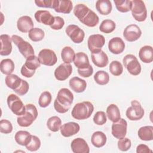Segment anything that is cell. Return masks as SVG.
<instances>
[{
    "mask_svg": "<svg viewBox=\"0 0 153 153\" xmlns=\"http://www.w3.org/2000/svg\"><path fill=\"white\" fill-rule=\"evenodd\" d=\"M127 123L126 120L120 118L118 121L113 123L111 127V133L114 137L118 139L124 137L127 134Z\"/></svg>",
    "mask_w": 153,
    "mask_h": 153,
    "instance_id": "obj_14",
    "label": "cell"
},
{
    "mask_svg": "<svg viewBox=\"0 0 153 153\" xmlns=\"http://www.w3.org/2000/svg\"><path fill=\"white\" fill-rule=\"evenodd\" d=\"M131 14L139 22H143L147 17V10L144 2L142 0L131 1Z\"/></svg>",
    "mask_w": 153,
    "mask_h": 153,
    "instance_id": "obj_7",
    "label": "cell"
},
{
    "mask_svg": "<svg viewBox=\"0 0 153 153\" xmlns=\"http://www.w3.org/2000/svg\"><path fill=\"white\" fill-rule=\"evenodd\" d=\"M73 100L72 93L66 88H62L58 91L56 99L54 102V109L59 113H66L69 109Z\"/></svg>",
    "mask_w": 153,
    "mask_h": 153,
    "instance_id": "obj_2",
    "label": "cell"
},
{
    "mask_svg": "<svg viewBox=\"0 0 153 153\" xmlns=\"http://www.w3.org/2000/svg\"><path fill=\"white\" fill-rule=\"evenodd\" d=\"M65 25V21L63 18L60 16L54 17V22L50 26V27L53 30H60Z\"/></svg>",
    "mask_w": 153,
    "mask_h": 153,
    "instance_id": "obj_48",
    "label": "cell"
},
{
    "mask_svg": "<svg viewBox=\"0 0 153 153\" xmlns=\"http://www.w3.org/2000/svg\"><path fill=\"white\" fill-rule=\"evenodd\" d=\"M74 14L80 22L88 27H93L99 23L98 16L84 4L76 5L74 8Z\"/></svg>",
    "mask_w": 153,
    "mask_h": 153,
    "instance_id": "obj_1",
    "label": "cell"
},
{
    "mask_svg": "<svg viewBox=\"0 0 153 153\" xmlns=\"http://www.w3.org/2000/svg\"><path fill=\"white\" fill-rule=\"evenodd\" d=\"M65 32L71 39L75 44L81 43L84 39L85 33L84 30L77 25H68L65 29Z\"/></svg>",
    "mask_w": 153,
    "mask_h": 153,
    "instance_id": "obj_11",
    "label": "cell"
},
{
    "mask_svg": "<svg viewBox=\"0 0 153 153\" xmlns=\"http://www.w3.org/2000/svg\"><path fill=\"white\" fill-rule=\"evenodd\" d=\"M123 62L124 67L131 75L136 76L140 74L141 65L137 57L133 54L126 55L123 59Z\"/></svg>",
    "mask_w": 153,
    "mask_h": 153,
    "instance_id": "obj_8",
    "label": "cell"
},
{
    "mask_svg": "<svg viewBox=\"0 0 153 153\" xmlns=\"http://www.w3.org/2000/svg\"><path fill=\"white\" fill-rule=\"evenodd\" d=\"M105 43L104 36L100 34H93L90 35L87 41V46L91 53H95L101 50Z\"/></svg>",
    "mask_w": 153,
    "mask_h": 153,
    "instance_id": "obj_13",
    "label": "cell"
},
{
    "mask_svg": "<svg viewBox=\"0 0 153 153\" xmlns=\"http://www.w3.org/2000/svg\"><path fill=\"white\" fill-rule=\"evenodd\" d=\"M106 121V114L103 111H97L93 117V122L98 126L105 124Z\"/></svg>",
    "mask_w": 153,
    "mask_h": 153,
    "instance_id": "obj_44",
    "label": "cell"
},
{
    "mask_svg": "<svg viewBox=\"0 0 153 153\" xmlns=\"http://www.w3.org/2000/svg\"><path fill=\"white\" fill-rule=\"evenodd\" d=\"M62 126V120L57 116H53L49 118L47 121V126L48 128L53 131H58Z\"/></svg>",
    "mask_w": 153,
    "mask_h": 153,
    "instance_id": "obj_36",
    "label": "cell"
},
{
    "mask_svg": "<svg viewBox=\"0 0 153 153\" xmlns=\"http://www.w3.org/2000/svg\"><path fill=\"white\" fill-rule=\"evenodd\" d=\"M38 59L41 64L48 66H53L57 62V57L55 52L47 48L42 49L39 51Z\"/></svg>",
    "mask_w": 153,
    "mask_h": 153,
    "instance_id": "obj_12",
    "label": "cell"
},
{
    "mask_svg": "<svg viewBox=\"0 0 153 153\" xmlns=\"http://www.w3.org/2000/svg\"><path fill=\"white\" fill-rule=\"evenodd\" d=\"M25 112L17 118L18 124L23 127L30 126L38 117V110L36 106L31 103L25 105Z\"/></svg>",
    "mask_w": 153,
    "mask_h": 153,
    "instance_id": "obj_4",
    "label": "cell"
},
{
    "mask_svg": "<svg viewBox=\"0 0 153 153\" xmlns=\"http://www.w3.org/2000/svg\"><path fill=\"white\" fill-rule=\"evenodd\" d=\"M13 131V125L11 123L5 119H2L0 121V131L2 133L8 134Z\"/></svg>",
    "mask_w": 153,
    "mask_h": 153,
    "instance_id": "obj_45",
    "label": "cell"
},
{
    "mask_svg": "<svg viewBox=\"0 0 153 153\" xmlns=\"http://www.w3.org/2000/svg\"><path fill=\"white\" fill-rule=\"evenodd\" d=\"M73 8V4L70 0H54L53 8L57 13L69 14Z\"/></svg>",
    "mask_w": 153,
    "mask_h": 153,
    "instance_id": "obj_17",
    "label": "cell"
},
{
    "mask_svg": "<svg viewBox=\"0 0 153 153\" xmlns=\"http://www.w3.org/2000/svg\"><path fill=\"white\" fill-rule=\"evenodd\" d=\"M7 102L8 108L15 115L20 116L25 112V105L17 95L10 94L7 97Z\"/></svg>",
    "mask_w": 153,
    "mask_h": 153,
    "instance_id": "obj_9",
    "label": "cell"
},
{
    "mask_svg": "<svg viewBox=\"0 0 153 153\" xmlns=\"http://www.w3.org/2000/svg\"><path fill=\"white\" fill-rule=\"evenodd\" d=\"M78 74L84 78L90 77L93 73V68L91 65L84 69H78Z\"/></svg>",
    "mask_w": 153,
    "mask_h": 153,
    "instance_id": "obj_49",
    "label": "cell"
},
{
    "mask_svg": "<svg viewBox=\"0 0 153 153\" xmlns=\"http://www.w3.org/2000/svg\"><path fill=\"white\" fill-rule=\"evenodd\" d=\"M109 51L114 54L123 53L125 49V43L120 37H114L109 40L108 43Z\"/></svg>",
    "mask_w": 153,
    "mask_h": 153,
    "instance_id": "obj_20",
    "label": "cell"
},
{
    "mask_svg": "<svg viewBox=\"0 0 153 153\" xmlns=\"http://www.w3.org/2000/svg\"><path fill=\"white\" fill-rule=\"evenodd\" d=\"M142 35L140 27L135 25L131 24L126 27L123 32V36L128 42H133L137 40Z\"/></svg>",
    "mask_w": 153,
    "mask_h": 153,
    "instance_id": "obj_15",
    "label": "cell"
},
{
    "mask_svg": "<svg viewBox=\"0 0 153 153\" xmlns=\"http://www.w3.org/2000/svg\"><path fill=\"white\" fill-rule=\"evenodd\" d=\"M75 56L74 50L69 46H66L63 48L61 51V57L65 63L70 64L74 62Z\"/></svg>",
    "mask_w": 153,
    "mask_h": 153,
    "instance_id": "obj_35",
    "label": "cell"
},
{
    "mask_svg": "<svg viewBox=\"0 0 153 153\" xmlns=\"http://www.w3.org/2000/svg\"><path fill=\"white\" fill-rule=\"evenodd\" d=\"M96 8L102 15L106 16L112 11V4L109 0H98L96 2Z\"/></svg>",
    "mask_w": 153,
    "mask_h": 153,
    "instance_id": "obj_29",
    "label": "cell"
},
{
    "mask_svg": "<svg viewBox=\"0 0 153 153\" xmlns=\"http://www.w3.org/2000/svg\"><path fill=\"white\" fill-rule=\"evenodd\" d=\"M91 60L98 68H104L108 65L109 62L107 54L102 50L91 53Z\"/></svg>",
    "mask_w": 153,
    "mask_h": 153,
    "instance_id": "obj_22",
    "label": "cell"
},
{
    "mask_svg": "<svg viewBox=\"0 0 153 153\" xmlns=\"http://www.w3.org/2000/svg\"><path fill=\"white\" fill-rule=\"evenodd\" d=\"M33 22L30 17L23 16L20 17L17 22V27L19 31L23 33L29 32L33 28Z\"/></svg>",
    "mask_w": 153,
    "mask_h": 153,
    "instance_id": "obj_24",
    "label": "cell"
},
{
    "mask_svg": "<svg viewBox=\"0 0 153 153\" xmlns=\"http://www.w3.org/2000/svg\"><path fill=\"white\" fill-rule=\"evenodd\" d=\"M94 80L99 85H106L109 81V74L105 71H98L94 75Z\"/></svg>",
    "mask_w": 153,
    "mask_h": 153,
    "instance_id": "obj_37",
    "label": "cell"
},
{
    "mask_svg": "<svg viewBox=\"0 0 153 153\" xmlns=\"http://www.w3.org/2000/svg\"><path fill=\"white\" fill-rule=\"evenodd\" d=\"M80 129L79 125L75 122H69L61 126L60 130L62 135L68 137L76 134Z\"/></svg>",
    "mask_w": 153,
    "mask_h": 153,
    "instance_id": "obj_21",
    "label": "cell"
},
{
    "mask_svg": "<svg viewBox=\"0 0 153 153\" xmlns=\"http://www.w3.org/2000/svg\"><path fill=\"white\" fill-rule=\"evenodd\" d=\"M106 134L100 131H97L93 133L91 137V142L96 148H101L106 143Z\"/></svg>",
    "mask_w": 153,
    "mask_h": 153,
    "instance_id": "obj_28",
    "label": "cell"
},
{
    "mask_svg": "<svg viewBox=\"0 0 153 153\" xmlns=\"http://www.w3.org/2000/svg\"><path fill=\"white\" fill-rule=\"evenodd\" d=\"M35 18L38 23L51 26L54 22V17L47 10H38L35 13Z\"/></svg>",
    "mask_w": 153,
    "mask_h": 153,
    "instance_id": "obj_19",
    "label": "cell"
},
{
    "mask_svg": "<svg viewBox=\"0 0 153 153\" xmlns=\"http://www.w3.org/2000/svg\"><path fill=\"white\" fill-rule=\"evenodd\" d=\"M28 36L31 41L33 42H38L44 39L45 33L44 31L40 28L33 27L29 32Z\"/></svg>",
    "mask_w": 153,
    "mask_h": 153,
    "instance_id": "obj_40",
    "label": "cell"
},
{
    "mask_svg": "<svg viewBox=\"0 0 153 153\" xmlns=\"http://www.w3.org/2000/svg\"><path fill=\"white\" fill-rule=\"evenodd\" d=\"M114 2L117 10L121 13H127L131 10V1L130 0H114Z\"/></svg>",
    "mask_w": 153,
    "mask_h": 153,
    "instance_id": "obj_39",
    "label": "cell"
},
{
    "mask_svg": "<svg viewBox=\"0 0 153 153\" xmlns=\"http://www.w3.org/2000/svg\"><path fill=\"white\" fill-rule=\"evenodd\" d=\"M32 135L27 131L19 130L15 134L16 142L21 146H26L31 140Z\"/></svg>",
    "mask_w": 153,
    "mask_h": 153,
    "instance_id": "obj_30",
    "label": "cell"
},
{
    "mask_svg": "<svg viewBox=\"0 0 153 153\" xmlns=\"http://www.w3.org/2000/svg\"><path fill=\"white\" fill-rule=\"evenodd\" d=\"M106 115L108 119L113 123L118 121L121 118L120 111L115 104H110L106 108Z\"/></svg>",
    "mask_w": 153,
    "mask_h": 153,
    "instance_id": "obj_32",
    "label": "cell"
},
{
    "mask_svg": "<svg viewBox=\"0 0 153 153\" xmlns=\"http://www.w3.org/2000/svg\"><path fill=\"white\" fill-rule=\"evenodd\" d=\"M71 148L74 153H89L90 148L87 142L82 138L74 139L71 143Z\"/></svg>",
    "mask_w": 153,
    "mask_h": 153,
    "instance_id": "obj_18",
    "label": "cell"
},
{
    "mask_svg": "<svg viewBox=\"0 0 153 153\" xmlns=\"http://www.w3.org/2000/svg\"><path fill=\"white\" fill-rule=\"evenodd\" d=\"M74 63L78 69H84L90 65L88 56L84 52H78L75 54Z\"/></svg>",
    "mask_w": 153,
    "mask_h": 153,
    "instance_id": "obj_27",
    "label": "cell"
},
{
    "mask_svg": "<svg viewBox=\"0 0 153 153\" xmlns=\"http://www.w3.org/2000/svg\"><path fill=\"white\" fill-rule=\"evenodd\" d=\"M1 41V50L0 54L1 56H8L12 51V39L7 34H2L0 36Z\"/></svg>",
    "mask_w": 153,
    "mask_h": 153,
    "instance_id": "obj_23",
    "label": "cell"
},
{
    "mask_svg": "<svg viewBox=\"0 0 153 153\" xmlns=\"http://www.w3.org/2000/svg\"><path fill=\"white\" fill-rule=\"evenodd\" d=\"M117 145H118V148L120 151H127L130 148L131 146V142L130 139L124 137L118 140Z\"/></svg>",
    "mask_w": 153,
    "mask_h": 153,
    "instance_id": "obj_46",
    "label": "cell"
},
{
    "mask_svg": "<svg viewBox=\"0 0 153 153\" xmlns=\"http://www.w3.org/2000/svg\"><path fill=\"white\" fill-rule=\"evenodd\" d=\"M109 69L111 74L117 76L122 74L123 72V66L119 61L114 60L111 62Z\"/></svg>",
    "mask_w": 153,
    "mask_h": 153,
    "instance_id": "obj_42",
    "label": "cell"
},
{
    "mask_svg": "<svg viewBox=\"0 0 153 153\" xmlns=\"http://www.w3.org/2000/svg\"><path fill=\"white\" fill-rule=\"evenodd\" d=\"M12 41L17 47L19 52L26 59L29 56L35 55V51L30 44L25 41L21 36L13 35L11 36Z\"/></svg>",
    "mask_w": 153,
    "mask_h": 153,
    "instance_id": "obj_6",
    "label": "cell"
},
{
    "mask_svg": "<svg viewBox=\"0 0 153 153\" xmlns=\"http://www.w3.org/2000/svg\"><path fill=\"white\" fill-rule=\"evenodd\" d=\"M22 79L15 74H10L7 75L5 78V82L7 86L15 91L17 90L22 84Z\"/></svg>",
    "mask_w": 153,
    "mask_h": 153,
    "instance_id": "obj_33",
    "label": "cell"
},
{
    "mask_svg": "<svg viewBox=\"0 0 153 153\" xmlns=\"http://www.w3.org/2000/svg\"><path fill=\"white\" fill-rule=\"evenodd\" d=\"M41 143L39 138L36 136L32 135L30 142L26 146V148L29 151H36L39 149L41 146Z\"/></svg>",
    "mask_w": 153,
    "mask_h": 153,
    "instance_id": "obj_43",
    "label": "cell"
},
{
    "mask_svg": "<svg viewBox=\"0 0 153 153\" xmlns=\"http://www.w3.org/2000/svg\"><path fill=\"white\" fill-rule=\"evenodd\" d=\"M94 111V106L89 101H84L75 105L71 111L72 117L78 120L88 118Z\"/></svg>",
    "mask_w": 153,
    "mask_h": 153,
    "instance_id": "obj_3",
    "label": "cell"
},
{
    "mask_svg": "<svg viewBox=\"0 0 153 153\" xmlns=\"http://www.w3.org/2000/svg\"><path fill=\"white\" fill-rule=\"evenodd\" d=\"M54 0H36L35 4L39 7L53 8Z\"/></svg>",
    "mask_w": 153,
    "mask_h": 153,
    "instance_id": "obj_50",
    "label": "cell"
},
{
    "mask_svg": "<svg viewBox=\"0 0 153 153\" xmlns=\"http://www.w3.org/2000/svg\"><path fill=\"white\" fill-rule=\"evenodd\" d=\"M15 68V65L13 61L10 59H5L1 60L0 64L1 72L5 75H8L12 74Z\"/></svg>",
    "mask_w": 153,
    "mask_h": 153,
    "instance_id": "obj_34",
    "label": "cell"
},
{
    "mask_svg": "<svg viewBox=\"0 0 153 153\" xmlns=\"http://www.w3.org/2000/svg\"><path fill=\"white\" fill-rule=\"evenodd\" d=\"M116 27L115 23L110 19H105L102 22L99 26L100 32L105 33H110L112 32Z\"/></svg>",
    "mask_w": 153,
    "mask_h": 153,
    "instance_id": "obj_38",
    "label": "cell"
},
{
    "mask_svg": "<svg viewBox=\"0 0 153 153\" xmlns=\"http://www.w3.org/2000/svg\"><path fill=\"white\" fill-rule=\"evenodd\" d=\"M29 85L28 82L22 79L21 85L14 91L16 94H17L19 96H23L27 93V91H29Z\"/></svg>",
    "mask_w": 153,
    "mask_h": 153,
    "instance_id": "obj_47",
    "label": "cell"
},
{
    "mask_svg": "<svg viewBox=\"0 0 153 153\" xmlns=\"http://www.w3.org/2000/svg\"><path fill=\"white\" fill-rule=\"evenodd\" d=\"M144 109L139 102L133 100L131 102V106L126 110L127 118L131 121H138L144 116Z\"/></svg>",
    "mask_w": 153,
    "mask_h": 153,
    "instance_id": "obj_10",
    "label": "cell"
},
{
    "mask_svg": "<svg viewBox=\"0 0 153 153\" xmlns=\"http://www.w3.org/2000/svg\"><path fill=\"white\" fill-rule=\"evenodd\" d=\"M152 151L150 149V148L145 144H140L136 148V152L137 153H149L152 152Z\"/></svg>",
    "mask_w": 153,
    "mask_h": 153,
    "instance_id": "obj_51",
    "label": "cell"
},
{
    "mask_svg": "<svg viewBox=\"0 0 153 153\" xmlns=\"http://www.w3.org/2000/svg\"><path fill=\"white\" fill-rule=\"evenodd\" d=\"M41 63L38 57L35 55L29 56L26 59L25 64L22 66L21 74L26 78H31L35 73L36 69L40 67Z\"/></svg>",
    "mask_w": 153,
    "mask_h": 153,
    "instance_id": "obj_5",
    "label": "cell"
},
{
    "mask_svg": "<svg viewBox=\"0 0 153 153\" xmlns=\"http://www.w3.org/2000/svg\"><path fill=\"white\" fill-rule=\"evenodd\" d=\"M139 139L144 141H150L153 139V127L146 126L141 127L137 131Z\"/></svg>",
    "mask_w": 153,
    "mask_h": 153,
    "instance_id": "obj_31",
    "label": "cell"
},
{
    "mask_svg": "<svg viewBox=\"0 0 153 153\" xmlns=\"http://www.w3.org/2000/svg\"><path fill=\"white\" fill-rule=\"evenodd\" d=\"M139 57L145 63H149L153 61V48L151 45L142 47L139 51Z\"/></svg>",
    "mask_w": 153,
    "mask_h": 153,
    "instance_id": "obj_26",
    "label": "cell"
},
{
    "mask_svg": "<svg viewBox=\"0 0 153 153\" xmlns=\"http://www.w3.org/2000/svg\"><path fill=\"white\" fill-rule=\"evenodd\" d=\"M69 85L71 88L76 93H82L87 87L86 81L78 76L72 78L69 81Z\"/></svg>",
    "mask_w": 153,
    "mask_h": 153,
    "instance_id": "obj_25",
    "label": "cell"
},
{
    "mask_svg": "<svg viewBox=\"0 0 153 153\" xmlns=\"http://www.w3.org/2000/svg\"><path fill=\"white\" fill-rule=\"evenodd\" d=\"M51 99L52 96L49 91H43L39 97L38 105L41 108H46L50 104Z\"/></svg>",
    "mask_w": 153,
    "mask_h": 153,
    "instance_id": "obj_41",
    "label": "cell"
},
{
    "mask_svg": "<svg viewBox=\"0 0 153 153\" xmlns=\"http://www.w3.org/2000/svg\"><path fill=\"white\" fill-rule=\"evenodd\" d=\"M72 72V67L69 63L60 64L54 71V75L56 79L59 81H65L71 75Z\"/></svg>",
    "mask_w": 153,
    "mask_h": 153,
    "instance_id": "obj_16",
    "label": "cell"
}]
</instances>
